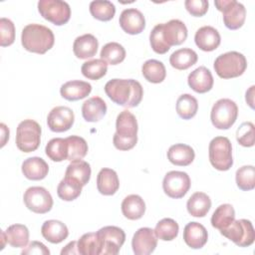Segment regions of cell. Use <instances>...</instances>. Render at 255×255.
Segmentation results:
<instances>
[{
  "label": "cell",
  "mask_w": 255,
  "mask_h": 255,
  "mask_svg": "<svg viewBox=\"0 0 255 255\" xmlns=\"http://www.w3.org/2000/svg\"><path fill=\"white\" fill-rule=\"evenodd\" d=\"M105 93L115 104L134 108L142 100L143 89L139 82L132 79H112L105 85Z\"/></svg>",
  "instance_id": "1"
},
{
  "label": "cell",
  "mask_w": 255,
  "mask_h": 255,
  "mask_svg": "<svg viewBox=\"0 0 255 255\" xmlns=\"http://www.w3.org/2000/svg\"><path fill=\"white\" fill-rule=\"evenodd\" d=\"M21 43L25 50L43 55L49 51L55 43L52 30L40 24H28L22 30Z\"/></svg>",
  "instance_id": "2"
},
{
  "label": "cell",
  "mask_w": 255,
  "mask_h": 255,
  "mask_svg": "<svg viewBox=\"0 0 255 255\" xmlns=\"http://www.w3.org/2000/svg\"><path fill=\"white\" fill-rule=\"evenodd\" d=\"M137 122L136 118L129 111L121 112L116 121V133L113 142L116 148L120 150H129L137 142Z\"/></svg>",
  "instance_id": "3"
},
{
  "label": "cell",
  "mask_w": 255,
  "mask_h": 255,
  "mask_svg": "<svg viewBox=\"0 0 255 255\" xmlns=\"http://www.w3.org/2000/svg\"><path fill=\"white\" fill-rule=\"evenodd\" d=\"M213 67L217 76L221 79L237 78L245 72L247 60L243 54L231 51L219 55L215 59Z\"/></svg>",
  "instance_id": "4"
},
{
  "label": "cell",
  "mask_w": 255,
  "mask_h": 255,
  "mask_svg": "<svg viewBox=\"0 0 255 255\" xmlns=\"http://www.w3.org/2000/svg\"><path fill=\"white\" fill-rule=\"evenodd\" d=\"M209 161L220 171H226L233 165L232 145L226 136H216L211 139L208 146Z\"/></svg>",
  "instance_id": "5"
},
{
  "label": "cell",
  "mask_w": 255,
  "mask_h": 255,
  "mask_svg": "<svg viewBox=\"0 0 255 255\" xmlns=\"http://www.w3.org/2000/svg\"><path fill=\"white\" fill-rule=\"evenodd\" d=\"M41 127L34 120H24L18 127L16 131V145L23 152H31L36 150L41 142Z\"/></svg>",
  "instance_id": "6"
},
{
  "label": "cell",
  "mask_w": 255,
  "mask_h": 255,
  "mask_svg": "<svg viewBox=\"0 0 255 255\" xmlns=\"http://www.w3.org/2000/svg\"><path fill=\"white\" fill-rule=\"evenodd\" d=\"M238 107L230 99H220L212 107L210 120L212 125L218 129H228L236 122Z\"/></svg>",
  "instance_id": "7"
},
{
  "label": "cell",
  "mask_w": 255,
  "mask_h": 255,
  "mask_svg": "<svg viewBox=\"0 0 255 255\" xmlns=\"http://www.w3.org/2000/svg\"><path fill=\"white\" fill-rule=\"evenodd\" d=\"M220 234L239 247H248L255 240V231L250 220H233L226 228L219 230Z\"/></svg>",
  "instance_id": "8"
},
{
  "label": "cell",
  "mask_w": 255,
  "mask_h": 255,
  "mask_svg": "<svg viewBox=\"0 0 255 255\" xmlns=\"http://www.w3.org/2000/svg\"><path fill=\"white\" fill-rule=\"evenodd\" d=\"M38 11L44 19L57 26L68 23L71 18V8L62 0H40Z\"/></svg>",
  "instance_id": "9"
},
{
  "label": "cell",
  "mask_w": 255,
  "mask_h": 255,
  "mask_svg": "<svg viewBox=\"0 0 255 255\" xmlns=\"http://www.w3.org/2000/svg\"><path fill=\"white\" fill-rule=\"evenodd\" d=\"M218 11L222 12L224 25L230 30L241 28L245 22L246 9L243 4L235 0H216L214 2Z\"/></svg>",
  "instance_id": "10"
},
{
  "label": "cell",
  "mask_w": 255,
  "mask_h": 255,
  "mask_svg": "<svg viewBox=\"0 0 255 255\" xmlns=\"http://www.w3.org/2000/svg\"><path fill=\"white\" fill-rule=\"evenodd\" d=\"M96 233L101 241V255H117L126 240L125 231L118 226H105Z\"/></svg>",
  "instance_id": "11"
},
{
  "label": "cell",
  "mask_w": 255,
  "mask_h": 255,
  "mask_svg": "<svg viewBox=\"0 0 255 255\" xmlns=\"http://www.w3.org/2000/svg\"><path fill=\"white\" fill-rule=\"evenodd\" d=\"M26 207L34 213L44 214L53 207V198L51 193L42 186L29 187L23 196Z\"/></svg>",
  "instance_id": "12"
},
{
  "label": "cell",
  "mask_w": 255,
  "mask_h": 255,
  "mask_svg": "<svg viewBox=\"0 0 255 255\" xmlns=\"http://www.w3.org/2000/svg\"><path fill=\"white\" fill-rule=\"evenodd\" d=\"M189 175L184 171L171 170L167 172L162 181V188L164 193L171 198L183 197L190 188Z\"/></svg>",
  "instance_id": "13"
},
{
  "label": "cell",
  "mask_w": 255,
  "mask_h": 255,
  "mask_svg": "<svg viewBox=\"0 0 255 255\" xmlns=\"http://www.w3.org/2000/svg\"><path fill=\"white\" fill-rule=\"evenodd\" d=\"M75 122L74 112L65 106H58L51 110L47 117L48 128L55 132L69 130Z\"/></svg>",
  "instance_id": "14"
},
{
  "label": "cell",
  "mask_w": 255,
  "mask_h": 255,
  "mask_svg": "<svg viewBox=\"0 0 255 255\" xmlns=\"http://www.w3.org/2000/svg\"><path fill=\"white\" fill-rule=\"evenodd\" d=\"M157 246V237L154 231L148 227H142L135 231L131 240L132 251L135 255H148Z\"/></svg>",
  "instance_id": "15"
},
{
  "label": "cell",
  "mask_w": 255,
  "mask_h": 255,
  "mask_svg": "<svg viewBox=\"0 0 255 255\" xmlns=\"http://www.w3.org/2000/svg\"><path fill=\"white\" fill-rule=\"evenodd\" d=\"M161 35L164 43L169 48L171 46H178L186 40L187 28L182 21L172 19L167 23L161 24Z\"/></svg>",
  "instance_id": "16"
},
{
  "label": "cell",
  "mask_w": 255,
  "mask_h": 255,
  "mask_svg": "<svg viewBox=\"0 0 255 255\" xmlns=\"http://www.w3.org/2000/svg\"><path fill=\"white\" fill-rule=\"evenodd\" d=\"M119 23L121 28L129 35H137L145 28L144 16L135 8L125 9L120 15Z\"/></svg>",
  "instance_id": "17"
},
{
  "label": "cell",
  "mask_w": 255,
  "mask_h": 255,
  "mask_svg": "<svg viewBox=\"0 0 255 255\" xmlns=\"http://www.w3.org/2000/svg\"><path fill=\"white\" fill-rule=\"evenodd\" d=\"M187 83L190 89L194 92L204 94L212 89L214 80L211 72L206 67L200 66L188 75Z\"/></svg>",
  "instance_id": "18"
},
{
  "label": "cell",
  "mask_w": 255,
  "mask_h": 255,
  "mask_svg": "<svg viewBox=\"0 0 255 255\" xmlns=\"http://www.w3.org/2000/svg\"><path fill=\"white\" fill-rule=\"evenodd\" d=\"M208 239L206 228L198 222H189L183 229V240L192 249L202 248Z\"/></svg>",
  "instance_id": "19"
},
{
  "label": "cell",
  "mask_w": 255,
  "mask_h": 255,
  "mask_svg": "<svg viewBox=\"0 0 255 255\" xmlns=\"http://www.w3.org/2000/svg\"><path fill=\"white\" fill-rule=\"evenodd\" d=\"M194 41L200 50L211 52L218 48L221 42V37L215 28L211 26H203L196 31Z\"/></svg>",
  "instance_id": "20"
},
{
  "label": "cell",
  "mask_w": 255,
  "mask_h": 255,
  "mask_svg": "<svg viewBox=\"0 0 255 255\" xmlns=\"http://www.w3.org/2000/svg\"><path fill=\"white\" fill-rule=\"evenodd\" d=\"M92 92V86L85 81H69L61 86L60 94L62 98L67 101H79L90 95Z\"/></svg>",
  "instance_id": "21"
},
{
  "label": "cell",
  "mask_w": 255,
  "mask_h": 255,
  "mask_svg": "<svg viewBox=\"0 0 255 255\" xmlns=\"http://www.w3.org/2000/svg\"><path fill=\"white\" fill-rule=\"evenodd\" d=\"M99 42L92 34H84L75 39L73 44V52L79 59L92 58L97 54Z\"/></svg>",
  "instance_id": "22"
},
{
  "label": "cell",
  "mask_w": 255,
  "mask_h": 255,
  "mask_svg": "<svg viewBox=\"0 0 255 255\" xmlns=\"http://www.w3.org/2000/svg\"><path fill=\"white\" fill-rule=\"evenodd\" d=\"M22 172L30 180H42L49 172V165L43 158L32 156L23 161Z\"/></svg>",
  "instance_id": "23"
},
{
  "label": "cell",
  "mask_w": 255,
  "mask_h": 255,
  "mask_svg": "<svg viewBox=\"0 0 255 255\" xmlns=\"http://www.w3.org/2000/svg\"><path fill=\"white\" fill-rule=\"evenodd\" d=\"M41 233L42 236L50 243L58 244L68 237L69 230L67 225L62 221L51 219L43 223L41 227Z\"/></svg>",
  "instance_id": "24"
},
{
  "label": "cell",
  "mask_w": 255,
  "mask_h": 255,
  "mask_svg": "<svg viewBox=\"0 0 255 255\" xmlns=\"http://www.w3.org/2000/svg\"><path fill=\"white\" fill-rule=\"evenodd\" d=\"M107 114V105L100 97H93L83 103L82 116L89 123L101 121Z\"/></svg>",
  "instance_id": "25"
},
{
  "label": "cell",
  "mask_w": 255,
  "mask_h": 255,
  "mask_svg": "<svg viewBox=\"0 0 255 255\" xmlns=\"http://www.w3.org/2000/svg\"><path fill=\"white\" fill-rule=\"evenodd\" d=\"M120 187V180L117 172L108 167H104L97 175V188L103 195H114Z\"/></svg>",
  "instance_id": "26"
},
{
  "label": "cell",
  "mask_w": 255,
  "mask_h": 255,
  "mask_svg": "<svg viewBox=\"0 0 255 255\" xmlns=\"http://www.w3.org/2000/svg\"><path fill=\"white\" fill-rule=\"evenodd\" d=\"M195 157V152L193 148L184 143H175L171 145L167 150L168 160L177 166H187L189 165Z\"/></svg>",
  "instance_id": "27"
},
{
  "label": "cell",
  "mask_w": 255,
  "mask_h": 255,
  "mask_svg": "<svg viewBox=\"0 0 255 255\" xmlns=\"http://www.w3.org/2000/svg\"><path fill=\"white\" fill-rule=\"evenodd\" d=\"M122 212L129 220L140 219L145 212V203L137 194H130L124 198L122 202Z\"/></svg>",
  "instance_id": "28"
},
{
  "label": "cell",
  "mask_w": 255,
  "mask_h": 255,
  "mask_svg": "<svg viewBox=\"0 0 255 255\" xmlns=\"http://www.w3.org/2000/svg\"><path fill=\"white\" fill-rule=\"evenodd\" d=\"M211 207V199L204 192H195L187 200L188 213L194 217H204Z\"/></svg>",
  "instance_id": "29"
},
{
  "label": "cell",
  "mask_w": 255,
  "mask_h": 255,
  "mask_svg": "<svg viewBox=\"0 0 255 255\" xmlns=\"http://www.w3.org/2000/svg\"><path fill=\"white\" fill-rule=\"evenodd\" d=\"M91 173L92 170L89 162L83 159H76L72 160L67 166L65 177L72 178L82 184V186H85L90 181Z\"/></svg>",
  "instance_id": "30"
},
{
  "label": "cell",
  "mask_w": 255,
  "mask_h": 255,
  "mask_svg": "<svg viewBox=\"0 0 255 255\" xmlns=\"http://www.w3.org/2000/svg\"><path fill=\"white\" fill-rule=\"evenodd\" d=\"M198 60L197 54L189 48H182L174 51L169 57V63L171 67L176 70H187L193 66Z\"/></svg>",
  "instance_id": "31"
},
{
  "label": "cell",
  "mask_w": 255,
  "mask_h": 255,
  "mask_svg": "<svg viewBox=\"0 0 255 255\" xmlns=\"http://www.w3.org/2000/svg\"><path fill=\"white\" fill-rule=\"evenodd\" d=\"M141 73L144 79L152 84L163 82L166 76V70L163 63L154 59L147 60L142 64Z\"/></svg>",
  "instance_id": "32"
},
{
  "label": "cell",
  "mask_w": 255,
  "mask_h": 255,
  "mask_svg": "<svg viewBox=\"0 0 255 255\" xmlns=\"http://www.w3.org/2000/svg\"><path fill=\"white\" fill-rule=\"evenodd\" d=\"M7 243L14 248L26 247L29 242V230L23 224L10 225L5 231Z\"/></svg>",
  "instance_id": "33"
},
{
  "label": "cell",
  "mask_w": 255,
  "mask_h": 255,
  "mask_svg": "<svg viewBox=\"0 0 255 255\" xmlns=\"http://www.w3.org/2000/svg\"><path fill=\"white\" fill-rule=\"evenodd\" d=\"M235 219V210L229 203L219 205L211 216V225L218 229L226 228Z\"/></svg>",
  "instance_id": "34"
},
{
  "label": "cell",
  "mask_w": 255,
  "mask_h": 255,
  "mask_svg": "<svg viewBox=\"0 0 255 255\" xmlns=\"http://www.w3.org/2000/svg\"><path fill=\"white\" fill-rule=\"evenodd\" d=\"M77 248L79 254L82 255H101V241L97 233L89 232L84 234L77 241Z\"/></svg>",
  "instance_id": "35"
},
{
  "label": "cell",
  "mask_w": 255,
  "mask_h": 255,
  "mask_svg": "<svg viewBox=\"0 0 255 255\" xmlns=\"http://www.w3.org/2000/svg\"><path fill=\"white\" fill-rule=\"evenodd\" d=\"M175 109L177 115L181 119L190 120L196 115L198 111V102L193 96L189 94H183L177 99Z\"/></svg>",
  "instance_id": "36"
},
{
  "label": "cell",
  "mask_w": 255,
  "mask_h": 255,
  "mask_svg": "<svg viewBox=\"0 0 255 255\" xmlns=\"http://www.w3.org/2000/svg\"><path fill=\"white\" fill-rule=\"evenodd\" d=\"M82 188V184H80L78 181L69 177H64L58 184L57 193L62 200L72 201L81 195Z\"/></svg>",
  "instance_id": "37"
},
{
  "label": "cell",
  "mask_w": 255,
  "mask_h": 255,
  "mask_svg": "<svg viewBox=\"0 0 255 255\" xmlns=\"http://www.w3.org/2000/svg\"><path fill=\"white\" fill-rule=\"evenodd\" d=\"M90 13L95 19L106 22L114 18L116 14V7L108 0L92 1L90 3Z\"/></svg>",
  "instance_id": "38"
},
{
  "label": "cell",
  "mask_w": 255,
  "mask_h": 255,
  "mask_svg": "<svg viewBox=\"0 0 255 255\" xmlns=\"http://www.w3.org/2000/svg\"><path fill=\"white\" fill-rule=\"evenodd\" d=\"M100 56L107 64L118 65L125 60L126 50L121 44L117 42H110L102 48Z\"/></svg>",
  "instance_id": "39"
},
{
  "label": "cell",
  "mask_w": 255,
  "mask_h": 255,
  "mask_svg": "<svg viewBox=\"0 0 255 255\" xmlns=\"http://www.w3.org/2000/svg\"><path fill=\"white\" fill-rule=\"evenodd\" d=\"M47 156L56 162L63 161L68 158V144L66 138L55 137L48 141L45 148Z\"/></svg>",
  "instance_id": "40"
},
{
  "label": "cell",
  "mask_w": 255,
  "mask_h": 255,
  "mask_svg": "<svg viewBox=\"0 0 255 255\" xmlns=\"http://www.w3.org/2000/svg\"><path fill=\"white\" fill-rule=\"evenodd\" d=\"M153 231L158 239L163 241H171L177 237L179 226L172 218H163L157 222Z\"/></svg>",
  "instance_id": "41"
},
{
  "label": "cell",
  "mask_w": 255,
  "mask_h": 255,
  "mask_svg": "<svg viewBox=\"0 0 255 255\" xmlns=\"http://www.w3.org/2000/svg\"><path fill=\"white\" fill-rule=\"evenodd\" d=\"M81 71L87 79L97 81L107 74L108 64L102 59H93L85 62L82 65Z\"/></svg>",
  "instance_id": "42"
},
{
  "label": "cell",
  "mask_w": 255,
  "mask_h": 255,
  "mask_svg": "<svg viewBox=\"0 0 255 255\" xmlns=\"http://www.w3.org/2000/svg\"><path fill=\"white\" fill-rule=\"evenodd\" d=\"M68 144V160L83 159L88 153V143L85 138L79 135H70L66 137Z\"/></svg>",
  "instance_id": "43"
},
{
  "label": "cell",
  "mask_w": 255,
  "mask_h": 255,
  "mask_svg": "<svg viewBox=\"0 0 255 255\" xmlns=\"http://www.w3.org/2000/svg\"><path fill=\"white\" fill-rule=\"evenodd\" d=\"M236 184L239 189L248 191L255 187V167L253 165H243L236 170Z\"/></svg>",
  "instance_id": "44"
},
{
  "label": "cell",
  "mask_w": 255,
  "mask_h": 255,
  "mask_svg": "<svg viewBox=\"0 0 255 255\" xmlns=\"http://www.w3.org/2000/svg\"><path fill=\"white\" fill-rule=\"evenodd\" d=\"M254 125L251 122H244L236 130V139L239 144L245 147H251L254 145Z\"/></svg>",
  "instance_id": "45"
},
{
  "label": "cell",
  "mask_w": 255,
  "mask_h": 255,
  "mask_svg": "<svg viewBox=\"0 0 255 255\" xmlns=\"http://www.w3.org/2000/svg\"><path fill=\"white\" fill-rule=\"evenodd\" d=\"M0 45L1 47H7L15 41V26L14 23L8 18L0 19Z\"/></svg>",
  "instance_id": "46"
},
{
  "label": "cell",
  "mask_w": 255,
  "mask_h": 255,
  "mask_svg": "<svg viewBox=\"0 0 255 255\" xmlns=\"http://www.w3.org/2000/svg\"><path fill=\"white\" fill-rule=\"evenodd\" d=\"M149 43L151 49L156 54L162 55L165 54L170 48L164 43L161 35V24H157L153 27L149 35Z\"/></svg>",
  "instance_id": "47"
},
{
  "label": "cell",
  "mask_w": 255,
  "mask_h": 255,
  "mask_svg": "<svg viewBox=\"0 0 255 255\" xmlns=\"http://www.w3.org/2000/svg\"><path fill=\"white\" fill-rule=\"evenodd\" d=\"M184 6L192 16L201 17L207 12L209 4L206 0H186Z\"/></svg>",
  "instance_id": "48"
},
{
  "label": "cell",
  "mask_w": 255,
  "mask_h": 255,
  "mask_svg": "<svg viewBox=\"0 0 255 255\" xmlns=\"http://www.w3.org/2000/svg\"><path fill=\"white\" fill-rule=\"evenodd\" d=\"M21 254H41V255H49L50 254V250L46 247V245H44L42 242L39 241H32L25 249L22 250Z\"/></svg>",
  "instance_id": "49"
},
{
  "label": "cell",
  "mask_w": 255,
  "mask_h": 255,
  "mask_svg": "<svg viewBox=\"0 0 255 255\" xmlns=\"http://www.w3.org/2000/svg\"><path fill=\"white\" fill-rule=\"evenodd\" d=\"M61 254H79L78 248H77V241H72L69 244H67L61 251Z\"/></svg>",
  "instance_id": "50"
},
{
  "label": "cell",
  "mask_w": 255,
  "mask_h": 255,
  "mask_svg": "<svg viewBox=\"0 0 255 255\" xmlns=\"http://www.w3.org/2000/svg\"><path fill=\"white\" fill-rule=\"evenodd\" d=\"M254 89L255 86H251L245 95V100L251 109H254Z\"/></svg>",
  "instance_id": "51"
},
{
  "label": "cell",
  "mask_w": 255,
  "mask_h": 255,
  "mask_svg": "<svg viewBox=\"0 0 255 255\" xmlns=\"http://www.w3.org/2000/svg\"><path fill=\"white\" fill-rule=\"evenodd\" d=\"M1 128V147H3L6 144V141L9 139V129L6 127L5 124H1L0 125Z\"/></svg>",
  "instance_id": "52"
},
{
  "label": "cell",
  "mask_w": 255,
  "mask_h": 255,
  "mask_svg": "<svg viewBox=\"0 0 255 255\" xmlns=\"http://www.w3.org/2000/svg\"><path fill=\"white\" fill-rule=\"evenodd\" d=\"M1 241H2V245H1V250L5 247V243L7 242V239H6V235H5V231H2L1 232Z\"/></svg>",
  "instance_id": "53"
}]
</instances>
